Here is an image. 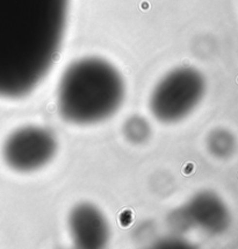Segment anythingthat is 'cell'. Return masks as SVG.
<instances>
[{"label": "cell", "mask_w": 238, "mask_h": 249, "mask_svg": "<svg viewBox=\"0 0 238 249\" xmlns=\"http://www.w3.org/2000/svg\"><path fill=\"white\" fill-rule=\"evenodd\" d=\"M57 141L51 130L40 126H25L8 136L2 156L11 169L29 173L43 168L53 159Z\"/></svg>", "instance_id": "obj_4"}, {"label": "cell", "mask_w": 238, "mask_h": 249, "mask_svg": "<svg viewBox=\"0 0 238 249\" xmlns=\"http://www.w3.org/2000/svg\"><path fill=\"white\" fill-rule=\"evenodd\" d=\"M126 94L114 65L99 57L73 62L62 75L57 90L59 115L74 124H92L117 113Z\"/></svg>", "instance_id": "obj_2"}, {"label": "cell", "mask_w": 238, "mask_h": 249, "mask_svg": "<svg viewBox=\"0 0 238 249\" xmlns=\"http://www.w3.org/2000/svg\"><path fill=\"white\" fill-rule=\"evenodd\" d=\"M202 78L190 68H178L163 77L150 97L153 117L165 124L177 123L189 114L201 98Z\"/></svg>", "instance_id": "obj_3"}, {"label": "cell", "mask_w": 238, "mask_h": 249, "mask_svg": "<svg viewBox=\"0 0 238 249\" xmlns=\"http://www.w3.org/2000/svg\"><path fill=\"white\" fill-rule=\"evenodd\" d=\"M70 0H0V98L34 91L61 52Z\"/></svg>", "instance_id": "obj_1"}, {"label": "cell", "mask_w": 238, "mask_h": 249, "mask_svg": "<svg viewBox=\"0 0 238 249\" xmlns=\"http://www.w3.org/2000/svg\"><path fill=\"white\" fill-rule=\"evenodd\" d=\"M69 228L73 244L79 248H100L108 242V222L91 204L74 207L69 215Z\"/></svg>", "instance_id": "obj_5"}]
</instances>
